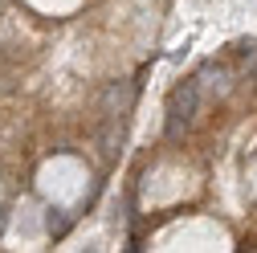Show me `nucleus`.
<instances>
[{
  "mask_svg": "<svg viewBox=\"0 0 257 253\" xmlns=\"http://www.w3.org/2000/svg\"><path fill=\"white\" fill-rule=\"evenodd\" d=\"M200 118V86L196 78H180L168 90V102H164V139L168 143H184L192 135V126Z\"/></svg>",
  "mask_w": 257,
  "mask_h": 253,
  "instance_id": "nucleus-1",
  "label": "nucleus"
},
{
  "mask_svg": "<svg viewBox=\"0 0 257 253\" xmlns=\"http://www.w3.org/2000/svg\"><path fill=\"white\" fill-rule=\"evenodd\" d=\"M192 78L200 86V98H208V102H229L241 90V82H245V74L237 70V61L229 53L224 57H204L200 66L192 70Z\"/></svg>",
  "mask_w": 257,
  "mask_h": 253,
  "instance_id": "nucleus-2",
  "label": "nucleus"
},
{
  "mask_svg": "<svg viewBox=\"0 0 257 253\" xmlns=\"http://www.w3.org/2000/svg\"><path fill=\"white\" fill-rule=\"evenodd\" d=\"M126 118L131 114H102L94 122V151H98V168L110 172L122 160V147H126Z\"/></svg>",
  "mask_w": 257,
  "mask_h": 253,
  "instance_id": "nucleus-3",
  "label": "nucleus"
},
{
  "mask_svg": "<svg viewBox=\"0 0 257 253\" xmlns=\"http://www.w3.org/2000/svg\"><path fill=\"white\" fill-rule=\"evenodd\" d=\"M147 70H139L131 82L118 78V82H102L98 94H94V106H98V114H131L135 102H139V82H143Z\"/></svg>",
  "mask_w": 257,
  "mask_h": 253,
  "instance_id": "nucleus-4",
  "label": "nucleus"
},
{
  "mask_svg": "<svg viewBox=\"0 0 257 253\" xmlns=\"http://www.w3.org/2000/svg\"><path fill=\"white\" fill-rule=\"evenodd\" d=\"M224 53L237 61V70L245 74V82L257 78V37H237V41H229V49H224Z\"/></svg>",
  "mask_w": 257,
  "mask_h": 253,
  "instance_id": "nucleus-5",
  "label": "nucleus"
},
{
  "mask_svg": "<svg viewBox=\"0 0 257 253\" xmlns=\"http://www.w3.org/2000/svg\"><path fill=\"white\" fill-rule=\"evenodd\" d=\"M74 225H78L74 208H57V204H49V208H45V233H49V241L70 237V229H74Z\"/></svg>",
  "mask_w": 257,
  "mask_h": 253,
  "instance_id": "nucleus-6",
  "label": "nucleus"
},
{
  "mask_svg": "<svg viewBox=\"0 0 257 253\" xmlns=\"http://www.w3.org/2000/svg\"><path fill=\"white\" fill-rule=\"evenodd\" d=\"M9 216H13V204L5 200V204H0V241H5V229H9Z\"/></svg>",
  "mask_w": 257,
  "mask_h": 253,
  "instance_id": "nucleus-7",
  "label": "nucleus"
},
{
  "mask_svg": "<svg viewBox=\"0 0 257 253\" xmlns=\"http://www.w3.org/2000/svg\"><path fill=\"white\" fill-rule=\"evenodd\" d=\"M9 5H13V0H0V13H5V9H9Z\"/></svg>",
  "mask_w": 257,
  "mask_h": 253,
  "instance_id": "nucleus-8",
  "label": "nucleus"
}]
</instances>
